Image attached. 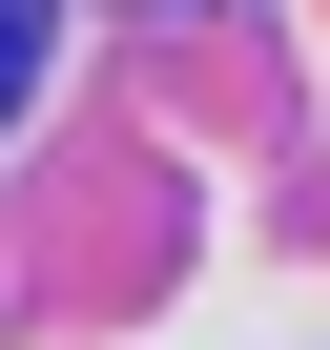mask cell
Wrapping results in <instances>:
<instances>
[{"instance_id": "6da1fadb", "label": "cell", "mask_w": 330, "mask_h": 350, "mask_svg": "<svg viewBox=\"0 0 330 350\" xmlns=\"http://www.w3.org/2000/svg\"><path fill=\"white\" fill-rule=\"evenodd\" d=\"M21 62H42V0H0V103H21Z\"/></svg>"}]
</instances>
